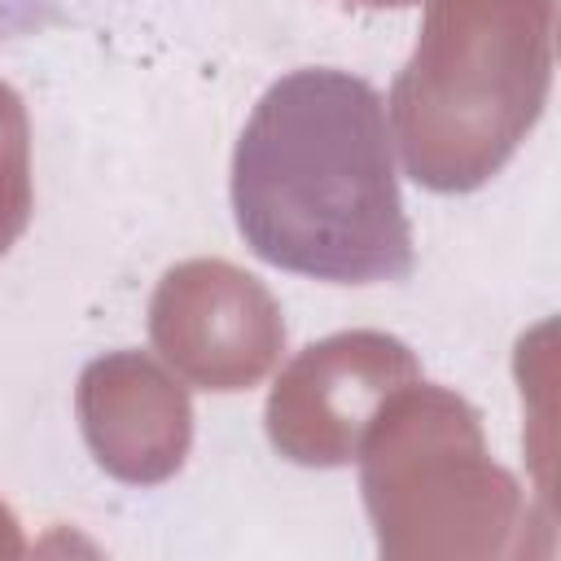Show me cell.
Listing matches in <instances>:
<instances>
[{
  "instance_id": "6da1fadb",
  "label": "cell",
  "mask_w": 561,
  "mask_h": 561,
  "mask_svg": "<svg viewBox=\"0 0 561 561\" xmlns=\"http://www.w3.org/2000/svg\"><path fill=\"white\" fill-rule=\"evenodd\" d=\"M232 210L245 245L333 285L403 280V215L386 110L373 83L311 66L276 79L232 153Z\"/></svg>"
},
{
  "instance_id": "7a4b0ae2",
  "label": "cell",
  "mask_w": 561,
  "mask_h": 561,
  "mask_svg": "<svg viewBox=\"0 0 561 561\" xmlns=\"http://www.w3.org/2000/svg\"><path fill=\"white\" fill-rule=\"evenodd\" d=\"M153 342L193 381L241 390L272 364L280 324L250 276L228 263H188L153 298Z\"/></svg>"
},
{
  "instance_id": "3957f363",
  "label": "cell",
  "mask_w": 561,
  "mask_h": 561,
  "mask_svg": "<svg viewBox=\"0 0 561 561\" xmlns=\"http://www.w3.org/2000/svg\"><path fill=\"white\" fill-rule=\"evenodd\" d=\"M412 377V359L394 337L346 333L311 346L272 390L267 430L302 465H342L377 399Z\"/></svg>"
},
{
  "instance_id": "277c9868",
  "label": "cell",
  "mask_w": 561,
  "mask_h": 561,
  "mask_svg": "<svg viewBox=\"0 0 561 561\" xmlns=\"http://www.w3.org/2000/svg\"><path fill=\"white\" fill-rule=\"evenodd\" d=\"M26 224V131L22 105L9 88H0V250Z\"/></svg>"
},
{
  "instance_id": "5b68a950",
  "label": "cell",
  "mask_w": 561,
  "mask_h": 561,
  "mask_svg": "<svg viewBox=\"0 0 561 561\" xmlns=\"http://www.w3.org/2000/svg\"><path fill=\"white\" fill-rule=\"evenodd\" d=\"M368 4H403V0H368Z\"/></svg>"
}]
</instances>
